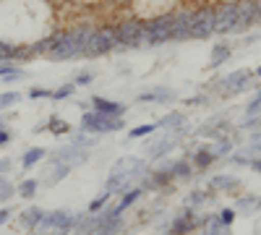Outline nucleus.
I'll list each match as a JSON object with an SVG mask.
<instances>
[{
	"instance_id": "nucleus-18",
	"label": "nucleus",
	"mask_w": 261,
	"mask_h": 235,
	"mask_svg": "<svg viewBox=\"0 0 261 235\" xmlns=\"http://www.w3.org/2000/svg\"><path fill=\"white\" fill-rule=\"evenodd\" d=\"M141 194H144V188H141V186H134V188H128L125 194L120 196V204H118V206H113V212H115V215H123L125 209H130V206H134V204H136V201L141 199Z\"/></svg>"
},
{
	"instance_id": "nucleus-39",
	"label": "nucleus",
	"mask_w": 261,
	"mask_h": 235,
	"mask_svg": "<svg viewBox=\"0 0 261 235\" xmlns=\"http://www.w3.org/2000/svg\"><path fill=\"white\" fill-rule=\"evenodd\" d=\"M209 199V194L206 191H193V194L188 196V201H191V206H199V204H204Z\"/></svg>"
},
{
	"instance_id": "nucleus-20",
	"label": "nucleus",
	"mask_w": 261,
	"mask_h": 235,
	"mask_svg": "<svg viewBox=\"0 0 261 235\" xmlns=\"http://www.w3.org/2000/svg\"><path fill=\"white\" fill-rule=\"evenodd\" d=\"M42 215H45V212H42L39 206H27V209L18 215V222L24 225L27 230H34V227H39V222H42Z\"/></svg>"
},
{
	"instance_id": "nucleus-36",
	"label": "nucleus",
	"mask_w": 261,
	"mask_h": 235,
	"mask_svg": "<svg viewBox=\"0 0 261 235\" xmlns=\"http://www.w3.org/2000/svg\"><path fill=\"white\" fill-rule=\"evenodd\" d=\"M73 89H76V84H65V87H58V89H53V97L50 99H68L71 94H73Z\"/></svg>"
},
{
	"instance_id": "nucleus-40",
	"label": "nucleus",
	"mask_w": 261,
	"mask_h": 235,
	"mask_svg": "<svg viewBox=\"0 0 261 235\" xmlns=\"http://www.w3.org/2000/svg\"><path fill=\"white\" fill-rule=\"evenodd\" d=\"M235 220V212L232 209H222V215H220V222L225 225V227H230V222Z\"/></svg>"
},
{
	"instance_id": "nucleus-8",
	"label": "nucleus",
	"mask_w": 261,
	"mask_h": 235,
	"mask_svg": "<svg viewBox=\"0 0 261 235\" xmlns=\"http://www.w3.org/2000/svg\"><path fill=\"white\" fill-rule=\"evenodd\" d=\"M217 13V29L214 34H230L241 29V16H238V3H222L214 8Z\"/></svg>"
},
{
	"instance_id": "nucleus-13",
	"label": "nucleus",
	"mask_w": 261,
	"mask_h": 235,
	"mask_svg": "<svg viewBox=\"0 0 261 235\" xmlns=\"http://www.w3.org/2000/svg\"><path fill=\"white\" fill-rule=\"evenodd\" d=\"M193 227H196V222H193V212H183L180 217H175V220L167 225V230H165L162 235H188Z\"/></svg>"
},
{
	"instance_id": "nucleus-27",
	"label": "nucleus",
	"mask_w": 261,
	"mask_h": 235,
	"mask_svg": "<svg viewBox=\"0 0 261 235\" xmlns=\"http://www.w3.org/2000/svg\"><path fill=\"white\" fill-rule=\"evenodd\" d=\"M37 191H39V183L34 178H27V180H21L18 188H16V194H21V199H34L37 196Z\"/></svg>"
},
{
	"instance_id": "nucleus-5",
	"label": "nucleus",
	"mask_w": 261,
	"mask_h": 235,
	"mask_svg": "<svg viewBox=\"0 0 261 235\" xmlns=\"http://www.w3.org/2000/svg\"><path fill=\"white\" fill-rule=\"evenodd\" d=\"M118 50V37H115V24H102L94 27V37L89 45V58H102L107 53Z\"/></svg>"
},
{
	"instance_id": "nucleus-30",
	"label": "nucleus",
	"mask_w": 261,
	"mask_h": 235,
	"mask_svg": "<svg viewBox=\"0 0 261 235\" xmlns=\"http://www.w3.org/2000/svg\"><path fill=\"white\" fill-rule=\"evenodd\" d=\"M157 123H144V125H136V128H130V131H128V136L130 139H141V136H151V134H154L157 131Z\"/></svg>"
},
{
	"instance_id": "nucleus-35",
	"label": "nucleus",
	"mask_w": 261,
	"mask_h": 235,
	"mask_svg": "<svg viewBox=\"0 0 261 235\" xmlns=\"http://www.w3.org/2000/svg\"><path fill=\"white\" fill-rule=\"evenodd\" d=\"M21 99V94L18 92H3V94H0V113H3V110H8V108H13V105Z\"/></svg>"
},
{
	"instance_id": "nucleus-14",
	"label": "nucleus",
	"mask_w": 261,
	"mask_h": 235,
	"mask_svg": "<svg viewBox=\"0 0 261 235\" xmlns=\"http://www.w3.org/2000/svg\"><path fill=\"white\" fill-rule=\"evenodd\" d=\"M92 108L102 115H113V118H120L125 113V105H120L115 99H107V97H92Z\"/></svg>"
},
{
	"instance_id": "nucleus-41",
	"label": "nucleus",
	"mask_w": 261,
	"mask_h": 235,
	"mask_svg": "<svg viewBox=\"0 0 261 235\" xmlns=\"http://www.w3.org/2000/svg\"><path fill=\"white\" fill-rule=\"evenodd\" d=\"M258 113H261V94H258V97H256V99L248 105V115H258Z\"/></svg>"
},
{
	"instance_id": "nucleus-44",
	"label": "nucleus",
	"mask_w": 261,
	"mask_h": 235,
	"mask_svg": "<svg viewBox=\"0 0 261 235\" xmlns=\"http://www.w3.org/2000/svg\"><path fill=\"white\" fill-rule=\"evenodd\" d=\"M8 217H11V212H8V209H0V225H6Z\"/></svg>"
},
{
	"instance_id": "nucleus-15",
	"label": "nucleus",
	"mask_w": 261,
	"mask_h": 235,
	"mask_svg": "<svg viewBox=\"0 0 261 235\" xmlns=\"http://www.w3.org/2000/svg\"><path fill=\"white\" fill-rule=\"evenodd\" d=\"M175 99V92L167 89V87H154V89H146L136 97V102H170Z\"/></svg>"
},
{
	"instance_id": "nucleus-33",
	"label": "nucleus",
	"mask_w": 261,
	"mask_h": 235,
	"mask_svg": "<svg viewBox=\"0 0 261 235\" xmlns=\"http://www.w3.org/2000/svg\"><path fill=\"white\" fill-rule=\"evenodd\" d=\"M107 206H110V194L105 191V194H99V196L89 204V215H97V212H102V209H107Z\"/></svg>"
},
{
	"instance_id": "nucleus-4",
	"label": "nucleus",
	"mask_w": 261,
	"mask_h": 235,
	"mask_svg": "<svg viewBox=\"0 0 261 235\" xmlns=\"http://www.w3.org/2000/svg\"><path fill=\"white\" fill-rule=\"evenodd\" d=\"M172 16L170 13H157L144 18V32H146V47L154 45H165V42L172 39Z\"/></svg>"
},
{
	"instance_id": "nucleus-47",
	"label": "nucleus",
	"mask_w": 261,
	"mask_h": 235,
	"mask_svg": "<svg viewBox=\"0 0 261 235\" xmlns=\"http://www.w3.org/2000/svg\"><path fill=\"white\" fill-rule=\"evenodd\" d=\"M256 3V11H258V18H261V0H253Z\"/></svg>"
},
{
	"instance_id": "nucleus-43",
	"label": "nucleus",
	"mask_w": 261,
	"mask_h": 235,
	"mask_svg": "<svg viewBox=\"0 0 261 235\" xmlns=\"http://www.w3.org/2000/svg\"><path fill=\"white\" fill-rule=\"evenodd\" d=\"M11 141V134H8V128H0V146H6Z\"/></svg>"
},
{
	"instance_id": "nucleus-26",
	"label": "nucleus",
	"mask_w": 261,
	"mask_h": 235,
	"mask_svg": "<svg viewBox=\"0 0 261 235\" xmlns=\"http://www.w3.org/2000/svg\"><path fill=\"white\" fill-rule=\"evenodd\" d=\"M68 165H63V162H58V160H53L50 162V175H47V183L53 186V183H58V180H63L65 175H68Z\"/></svg>"
},
{
	"instance_id": "nucleus-25",
	"label": "nucleus",
	"mask_w": 261,
	"mask_h": 235,
	"mask_svg": "<svg viewBox=\"0 0 261 235\" xmlns=\"http://www.w3.org/2000/svg\"><path fill=\"white\" fill-rule=\"evenodd\" d=\"M0 79L3 81H18V79H24V71H21L16 63H0Z\"/></svg>"
},
{
	"instance_id": "nucleus-28",
	"label": "nucleus",
	"mask_w": 261,
	"mask_h": 235,
	"mask_svg": "<svg viewBox=\"0 0 261 235\" xmlns=\"http://www.w3.org/2000/svg\"><path fill=\"white\" fill-rule=\"evenodd\" d=\"M13 194H16V186H13L6 175H0V204L11 201V199H13Z\"/></svg>"
},
{
	"instance_id": "nucleus-23",
	"label": "nucleus",
	"mask_w": 261,
	"mask_h": 235,
	"mask_svg": "<svg viewBox=\"0 0 261 235\" xmlns=\"http://www.w3.org/2000/svg\"><path fill=\"white\" fill-rule=\"evenodd\" d=\"M45 157H47V152H45L42 146H32V149H27V154L21 157V167L29 170V167L39 165V160H45Z\"/></svg>"
},
{
	"instance_id": "nucleus-10",
	"label": "nucleus",
	"mask_w": 261,
	"mask_h": 235,
	"mask_svg": "<svg viewBox=\"0 0 261 235\" xmlns=\"http://www.w3.org/2000/svg\"><path fill=\"white\" fill-rule=\"evenodd\" d=\"M172 16V39H188L191 24H193V11H175Z\"/></svg>"
},
{
	"instance_id": "nucleus-19",
	"label": "nucleus",
	"mask_w": 261,
	"mask_h": 235,
	"mask_svg": "<svg viewBox=\"0 0 261 235\" xmlns=\"http://www.w3.org/2000/svg\"><path fill=\"white\" fill-rule=\"evenodd\" d=\"M141 180H144V183H141V188H144V191H157V188L167 186L172 178H170L167 170H157V173H151V175H144Z\"/></svg>"
},
{
	"instance_id": "nucleus-32",
	"label": "nucleus",
	"mask_w": 261,
	"mask_h": 235,
	"mask_svg": "<svg viewBox=\"0 0 261 235\" xmlns=\"http://www.w3.org/2000/svg\"><path fill=\"white\" fill-rule=\"evenodd\" d=\"M47 131H53V134L63 136V134H68L71 128H68V123H65V120H60L58 115H50V123H47Z\"/></svg>"
},
{
	"instance_id": "nucleus-49",
	"label": "nucleus",
	"mask_w": 261,
	"mask_h": 235,
	"mask_svg": "<svg viewBox=\"0 0 261 235\" xmlns=\"http://www.w3.org/2000/svg\"><path fill=\"white\" fill-rule=\"evenodd\" d=\"M29 235H34V232H29Z\"/></svg>"
},
{
	"instance_id": "nucleus-12",
	"label": "nucleus",
	"mask_w": 261,
	"mask_h": 235,
	"mask_svg": "<svg viewBox=\"0 0 261 235\" xmlns=\"http://www.w3.org/2000/svg\"><path fill=\"white\" fill-rule=\"evenodd\" d=\"M120 227H123L120 215H115L113 206H107V209L102 212V222H99V227H97V232H94V235H115Z\"/></svg>"
},
{
	"instance_id": "nucleus-2",
	"label": "nucleus",
	"mask_w": 261,
	"mask_h": 235,
	"mask_svg": "<svg viewBox=\"0 0 261 235\" xmlns=\"http://www.w3.org/2000/svg\"><path fill=\"white\" fill-rule=\"evenodd\" d=\"M115 37H118V50H134V47H146V32H144V18L139 16H125L115 24Z\"/></svg>"
},
{
	"instance_id": "nucleus-45",
	"label": "nucleus",
	"mask_w": 261,
	"mask_h": 235,
	"mask_svg": "<svg viewBox=\"0 0 261 235\" xmlns=\"http://www.w3.org/2000/svg\"><path fill=\"white\" fill-rule=\"evenodd\" d=\"M253 149H256V152H261V134L253 136Z\"/></svg>"
},
{
	"instance_id": "nucleus-22",
	"label": "nucleus",
	"mask_w": 261,
	"mask_h": 235,
	"mask_svg": "<svg viewBox=\"0 0 261 235\" xmlns=\"http://www.w3.org/2000/svg\"><path fill=\"white\" fill-rule=\"evenodd\" d=\"M172 146H175V139H162V141H157V144H151V146H146V157H151V160H157V157H162V154H167L170 152V149Z\"/></svg>"
},
{
	"instance_id": "nucleus-3",
	"label": "nucleus",
	"mask_w": 261,
	"mask_h": 235,
	"mask_svg": "<svg viewBox=\"0 0 261 235\" xmlns=\"http://www.w3.org/2000/svg\"><path fill=\"white\" fill-rule=\"evenodd\" d=\"M125 120L123 118H113V115H102L97 110H89L81 115V134H115V131H123Z\"/></svg>"
},
{
	"instance_id": "nucleus-37",
	"label": "nucleus",
	"mask_w": 261,
	"mask_h": 235,
	"mask_svg": "<svg viewBox=\"0 0 261 235\" xmlns=\"http://www.w3.org/2000/svg\"><path fill=\"white\" fill-rule=\"evenodd\" d=\"M92 81H94V73H92V71H79V73L73 76L76 87H86V84H92Z\"/></svg>"
},
{
	"instance_id": "nucleus-31",
	"label": "nucleus",
	"mask_w": 261,
	"mask_h": 235,
	"mask_svg": "<svg viewBox=\"0 0 261 235\" xmlns=\"http://www.w3.org/2000/svg\"><path fill=\"white\" fill-rule=\"evenodd\" d=\"M214 160H217V154H214V152H209V149H199V152L193 154V162H196V167H209Z\"/></svg>"
},
{
	"instance_id": "nucleus-6",
	"label": "nucleus",
	"mask_w": 261,
	"mask_h": 235,
	"mask_svg": "<svg viewBox=\"0 0 261 235\" xmlns=\"http://www.w3.org/2000/svg\"><path fill=\"white\" fill-rule=\"evenodd\" d=\"M214 29H217V13L212 6H204L199 11H193V24H191L188 39H206L214 34Z\"/></svg>"
},
{
	"instance_id": "nucleus-9",
	"label": "nucleus",
	"mask_w": 261,
	"mask_h": 235,
	"mask_svg": "<svg viewBox=\"0 0 261 235\" xmlns=\"http://www.w3.org/2000/svg\"><path fill=\"white\" fill-rule=\"evenodd\" d=\"M251 76H253L251 71H235V73H230V76H225L220 81V89L225 94H238V92H243L251 84Z\"/></svg>"
},
{
	"instance_id": "nucleus-34",
	"label": "nucleus",
	"mask_w": 261,
	"mask_h": 235,
	"mask_svg": "<svg viewBox=\"0 0 261 235\" xmlns=\"http://www.w3.org/2000/svg\"><path fill=\"white\" fill-rule=\"evenodd\" d=\"M238 186V180L235 178H227V175H217L214 180H212V188H217V191H230V188H235Z\"/></svg>"
},
{
	"instance_id": "nucleus-7",
	"label": "nucleus",
	"mask_w": 261,
	"mask_h": 235,
	"mask_svg": "<svg viewBox=\"0 0 261 235\" xmlns=\"http://www.w3.org/2000/svg\"><path fill=\"white\" fill-rule=\"evenodd\" d=\"M76 227V217L71 212H63V209H55V212H45L42 215V222H39V230H55L58 235H65Z\"/></svg>"
},
{
	"instance_id": "nucleus-16",
	"label": "nucleus",
	"mask_w": 261,
	"mask_h": 235,
	"mask_svg": "<svg viewBox=\"0 0 261 235\" xmlns=\"http://www.w3.org/2000/svg\"><path fill=\"white\" fill-rule=\"evenodd\" d=\"M238 16H241V29H246L253 21H258V11H256L253 0H238Z\"/></svg>"
},
{
	"instance_id": "nucleus-1",
	"label": "nucleus",
	"mask_w": 261,
	"mask_h": 235,
	"mask_svg": "<svg viewBox=\"0 0 261 235\" xmlns=\"http://www.w3.org/2000/svg\"><path fill=\"white\" fill-rule=\"evenodd\" d=\"M146 175V162L139 157H123L115 162L110 178H107V194H125L128 188H134V180Z\"/></svg>"
},
{
	"instance_id": "nucleus-48",
	"label": "nucleus",
	"mask_w": 261,
	"mask_h": 235,
	"mask_svg": "<svg viewBox=\"0 0 261 235\" xmlns=\"http://www.w3.org/2000/svg\"><path fill=\"white\" fill-rule=\"evenodd\" d=\"M253 76H261V68H258V71H256V73H253Z\"/></svg>"
},
{
	"instance_id": "nucleus-11",
	"label": "nucleus",
	"mask_w": 261,
	"mask_h": 235,
	"mask_svg": "<svg viewBox=\"0 0 261 235\" xmlns=\"http://www.w3.org/2000/svg\"><path fill=\"white\" fill-rule=\"evenodd\" d=\"M86 149H81L79 144H68V146H63V149H58L55 152V160L58 162H63V165H68V167H73V165H81V162H86Z\"/></svg>"
},
{
	"instance_id": "nucleus-17",
	"label": "nucleus",
	"mask_w": 261,
	"mask_h": 235,
	"mask_svg": "<svg viewBox=\"0 0 261 235\" xmlns=\"http://www.w3.org/2000/svg\"><path fill=\"white\" fill-rule=\"evenodd\" d=\"M99 222H102V215H99V212H97V215H86L84 220H76L73 232H76V235H94L97 227H99Z\"/></svg>"
},
{
	"instance_id": "nucleus-29",
	"label": "nucleus",
	"mask_w": 261,
	"mask_h": 235,
	"mask_svg": "<svg viewBox=\"0 0 261 235\" xmlns=\"http://www.w3.org/2000/svg\"><path fill=\"white\" fill-rule=\"evenodd\" d=\"M183 123H186L183 113H170V115L162 118L157 125H160V128H180V131H183Z\"/></svg>"
},
{
	"instance_id": "nucleus-46",
	"label": "nucleus",
	"mask_w": 261,
	"mask_h": 235,
	"mask_svg": "<svg viewBox=\"0 0 261 235\" xmlns=\"http://www.w3.org/2000/svg\"><path fill=\"white\" fill-rule=\"evenodd\" d=\"M248 165H251V167H253V170H258V173H261V160H251V162H248Z\"/></svg>"
},
{
	"instance_id": "nucleus-21",
	"label": "nucleus",
	"mask_w": 261,
	"mask_h": 235,
	"mask_svg": "<svg viewBox=\"0 0 261 235\" xmlns=\"http://www.w3.org/2000/svg\"><path fill=\"white\" fill-rule=\"evenodd\" d=\"M167 173H170V178L172 180H188L191 178V173H193V167H191V162L188 160H178V162H172L170 167H165Z\"/></svg>"
},
{
	"instance_id": "nucleus-42",
	"label": "nucleus",
	"mask_w": 261,
	"mask_h": 235,
	"mask_svg": "<svg viewBox=\"0 0 261 235\" xmlns=\"http://www.w3.org/2000/svg\"><path fill=\"white\" fill-rule=\"evenodd\" d=\"M11 167H13V162H11L8 157H3V160H0V175H6Z\"/></svg>"
},
{
	"instance_id": "nucleus-38",
	"label": "nucleus",
	"mask_w": 261,
	"mask_h": 235,
	"mask_svg": "<svg viewBox=\"0 0 261 235\" xmlns=\"http://www.w3.org/2000/svg\"><path fill=\"white\" fill-rule=\"evenodd\" d=\"M50 97H53V89H42V87L29 89V99H50Z\"/></svg>"
},
{
	"instance_id": "nucleus-24",
	"label": "nucleus",
	"mask_w": 261,
	"mask_h": 235,
	"mask_svg": "<svg viewBox=\"0 0 261 235\" xmlns=\"http://www.w3.org/2000/svg\"><path fill=\"white\" fill-rule=\"evenodd\" d=\"M227 58H230V45H225V42H217L214 50H212V60H209V66H212V68H220Z\"/></svg>"
}]
</instances>
